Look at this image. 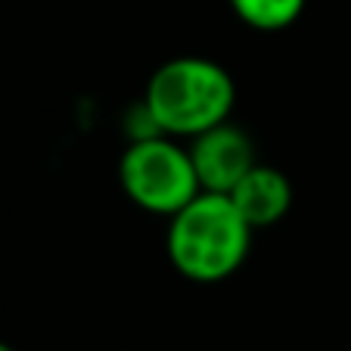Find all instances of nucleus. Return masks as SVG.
<instances>
[{"instance_id": "423d86ee", "label": "nucleus", "mask_w": 351, "mask_h": 351, "mask_svg": "<svg viewBox=\"0 0 351 351\" xmlns=\"http://www.w3.org/2000/svg\"><path fill=\"white\" fill-rule=\"evenodd\" d=\"M308 0H230L233 13L249 28L258 32H280L289 28L302 16Z\"/></svg>"}, {"instance_id": "f03ea898", "label": "nucleus", "mask_w": 351, "mask_h": 351, "mask_svg": "<svg viewBox=\"0 0 351 351\" xmlns=\"http://www.w3.org/2000/svg\"><path fill=\"white\" fill-rule=\"evenodd\" d=\"M237 84L208 56H174L146 81L143 106L168 137H196L230 119Z\"/></svg>"}, {"instance_id": "20e7f679", "label": "nucleus", "mask_w": 351, "mask_h": 351, "mask_svg": "<svg viewBox=\"0 0 351 351\" xmlns=\"http://www.w3.org/2000/svg\"><path fill=\"white\" fill-rule=\"evenodd\" d=\"M190 159L196 168L199 186L206 193H230L258 165L252 137L230 119L196 134L190 143Z\"/></svg>"}, {"instance_id": "f257e3e1", "label": "nucleus", "mask_w": 351, "mask_h": 351, "mask_svg": "<svg viewBox=\"0 0 351 351\" xmlns=\"http://www.w3.org/2000/svg\"><path fill=\"white\" fill-rule=\"evenodd\" d=\"M252 227L227 193H199L171 215L165 249L174 271L193 283H221L249 258Z\"/></svg>"}, {"instance_id": "39448f33", "label": "nucleus", "mask_w": 351, "mask_h": 351, "mask_svg": "<svg viewBox=\"0 0 351 351\" xmlns=\"http://www.w3.org/2000/svg\"><path fill=\"white\" fill-rule=\"evenodd\" d=\"M227 196L233 199V206L239 208L252 230L261 227H274L277 221H283V215L292 206V184L280 168L271 165H255L245 174Z\"/></svg>"}, {"instance_id": "0eeeda50", "label": "nucleus", "mask_w": 351, "mask_h": 351, "mask_svg": "<svg viewBox=\"0 0 351 351\" xmlns=\"http://www.w3.org/2000/svg\"><path fill=\"white\" fill-rule=\"evenodd\" d=\"M0 351H16V348H13V345H7L3 339H0Z\"/></svg>"}, {"instance_id": "7ed1b4c3", "label": "nucleus", "mask_w": 351, "mask_h": 351, "mask_svg": "<svg viewBox=\"0 0 351 351\" xmlns=\"http://www.w3.org/2000/svg\"><path fill=\"white\" fill-rule=\"evenodd\" d=\"M119 180L134 206L165 218L178 215L193 196L202 193L190 149L168 134L131 140L119 162Z\"/></svg>"}]
</instances>
